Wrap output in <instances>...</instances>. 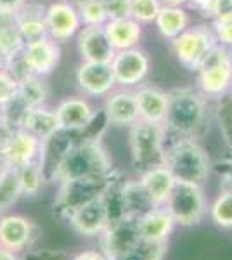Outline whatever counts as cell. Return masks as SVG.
Returning <instances> with one entry per match:
<instances>
[{
    "instance_id": "obj_1",
    "label": "cell",
    "mask_w": 232,
    "mask_h": 260,
    "mask_svg": "<svg viewBox=\"0 0 232 260\" xmlns=\"http://www.w3.org/2000/svg\"><path fill=\"white\" fill-rule=\"evenodd\" d=\"M206 121V98L192 87H179L168 92L164 123L179 137L196 139Z\"/></svg>"
},
{
    "instance_id": "obj_2",
    "label": "cell",
    "mask_w": 232,
    "mask_h": 260,
    "mask_svg": "<svg viewBox=\"0 0 232 260\" xmlns=\"http://www.w3.org/2000/svg\"><path fill=\"white\" fill-rule=\"evenodd\" d=\"M111 170V158L99 139L80 141L62 156L52 180L68 182L75 179H94L108 175Z\"/></svg>"
},
{
    "instance_id": "obj_3",
    "label": "cell",
    "mask_w": 232,
    "mask_h": 260,
    "mask_svg": "<svg viewBox=\"0 0 232 260\" xmlns=\"http://www.w3.org/2000/svg\"><path fill=\"white\" fill-rule=\"evenodd\" d=\"M164 167L175 180L203 186L212 174V161L200 142L179 137L164 149Z\"/></svg>"
},
{
    "instance_id": "obj_4",
    "label": "cell",
    "mask_w": 232,
    "mask_h": 260,
    "mask_svg": "<svg viewBox=\"0 0 232 260\" xmlns=\"http://www.w3.org/2000/svg\"><path fill=\"white\" fill-rule=\"evenodd\" d=\"M164 125L137 120L130 125L132 163L141 174L164 165Z\"/></svg>"
},
{
    "instance_id": "obj_5",
    "label": "cell",
    "mask_w": 232,
    "mask_h": 260,
    "mask_svg": "<svg viewBox=\"0 0 232 260\" xmlns=\"http://www.w3.org/2000/svg\"><path fill=\"white\" fill-rule=\"evenodd\" d=\"M196 73L197 90L206 99H222L232 89V49L217 44Z\"/></svg>"
},
{
    "instance_id": "obj_6",
    "label": "cell",
    "mask_w": 232,
    "mask_h": 260,
    "mask_svg": "<svg viewBox=\"0 0 232 260\" xmlns=\"http://www.w3.org/2000/svg\"><path fill=\"white\" fill-rule=\"evenodd\" d=\"M168 213L174 217L175 224L180 225H194L200 224L206 213V200L203 186L189 182H179L177 180L174 189L168 194L163 203Z\"/></svg>"
},
{
    "instance_id": "obj_7",
    "label": "cell",
    "mask_w": 232,
    "mask_h": 260,
    "mask_svg": "<svg viewBox=\"0 0 232 260\" xmlns=\"http://www.w3.org/2000/svg\"><path fill=\"white\" fill-rule=\"evenodd\" d=\"M217 44V37L208 26L185 28L179 37L172 40L177 59L189 71H197Z\"/></svg>"
},
{
    "instance_id": "obj_8",
    "label": "cell",
    "mask_w": 232,
    "mask_h": 260,
    "mask_svg": "<svg viewBox=\"0 0 232 260\" xmlns=\"http://www.w3.org/2000/svg\"><path fill=\"white\" fill-rule=\"evenodd\" d=\"M142 241L139 217L125 215L115 220L103 233V255L108 260H120Z\"/></svg>"
},
{
    "instance_id": "obj_9",
    "label": "cell",
    "mask_w": 232,
    "mask_h": 260,
    "mask_svg": "<svg viewBox=\"0 0 232 260\" xmlns=\"http://www.w3.org/2000/svg\"><path fill=\"white\" fill-rule=\"evenodd\" d=\"M115 172H109L108 175L103 177H94V179H75L68 180V182H61V189H59L57 196V208L64 213H70L77 210L80 205L87 203V201L97 198L103 194V191L106 189V186L111 180Z\"/></svg>"
},
{
    "instance_id": "obj_10",
    "label": "cell",
    "mask_w": 232,
    "mask_h": 260,
    "mask_svg": "<svg viewBox=\"0 0 232 260\" xmlns=\"http://www.w3.org/2000/svg\"><path fill=\"white\" fill-rule=\"evenodd\" d=\"M40 149L42 142L37 137L16 127L11 130L9 136L0 146V158H2L4 165L23 169L29 163L39 161Z\"/></svg>"
},
{
    "instance_id": "obj_11",
    "label": "cell",
    "mask_w": 232,
    "mask_h": 260,
    "mask_svg": "<svg viewBox=\"0 0 232 260\" xmlns=\"http://www.w3.org/2000/svg\"><path fill=\"white\" fill-rule=\"evenodd\" d=\"M111 70L118 85H139L149 73V57L144 50L137 47L116 50L115 57L111 59Z\"/></svg>"
},
{
    "instance_id": "obj_12",
    "label": "cell",
    "mask_w": 232,
    "mask_h": 260,
    "mask_svg": "<svg viewBox=\"0 0 232 260\" xmlns=\"http://www.w3.org/2000/svg\"><path fill=\"white\" fill-rule=\"evenodd\" d=\"M45 26H47V35L57 44L70 40L80 31L82 19L71 2H54L45 9Z\"/></svg>"
},
{
    "instance_id": "obj_13",
    "label": "cell",
    "mask_w": 232,
    "mask_h": 260,
    "mask_svg": "<svg viewBox=\"0 0 232 260\" xmlns=\"http://www.w3.org/2000/svg\"><path fill=\"white\" fill-rule=\"evenodd\" d=\"M70 222L75 231L83 236H97L103 234L109 225V213L103 196L80 205L77 210L70 213Z\"/></svg>"
},
{
    "instance_id": "obj_14",
    "label": "cell",
    "mask_w": 232,
    "mask_h": 260,
    "mask_svg": "<svg viewBox=\"0 0 232 260\" xmlns=\"http://www.w3.org/2000/svg\"><path fill=\"white\" fill-rule=\"evenodd\" d=\"M23 57L31 75L47 77L57 68L59 59H61V47L50 37H44L40 40L24 44Z\"/></svg>"
},
{
    "instance_id": "obj_15",
    "label": "cell",
    "mask_w": 232,
    "mask_h": 260,
    "mask_svg": "<svg viewBox=\"0 0 232 260\" xmlns=\"http://www.w3.org/2000/svg\"><path fill=\"white\" fill-rule=\"evenodd\" d=\"M77 83L88 95H106L116 85L111 62L83 61L77 70Z\"/></svg>"
},
{
    "instance_id": "obj_16",
    "label": "cell",
    "mask_w": 232,
    "mask_h": 260,
    "mask_svg": "<svg viewBox=\"0 0 232 260\" xmlns=\"http://www.w3.org/2000/svg\"><path fill=\"white\" fill-rule=\"evenodd\" d=\"M31 220L18 213H2L0 215V246L21 253L33 241Z\"/></svg>"
},
{
    "instance_id": "obj_17",
    "label": "cell",
    "mask_w": 232,
    "mask_h": 260,
    "mask_svg": "<svg viewBox=\"0 0 232 260\" xmlns=\"http://www.w3.org/2000/svg\"><path fill=\"white\" fill-rule=\"evenodd\" d=\"M78 50L83 61L90 62H111L116 54L104 26H83L78 31Z\"/></svg>"
},
{
    "instance_id": "obj_18",
    "label": "cell",
    "mask_w": 232,
    "mask_h": 260,
    "mask_svg": "<svg viewBox=\"0 0 232 260\" xmlns=\"http://www.w3.org/2000/svg\"><path fill=\"white\" fill-rule=\"evenodd\" d=\"M54 111H56L59 128L70 130V132L87 128L97 115L92 104L80 98L64 99L62 103H59V106Z\"/></svg>"
},
{
    "instance_id": "obj_19",
    "label": "cell",
    "mask_w": 232,
    "mask_h": 260,
    "mask_svg": "<svg viewBox=\"0 0 232 260\" xmlns=\"http://www.w3.org/2000/svg\"><path fill=\"white\" fill-rule=\"evenodd\" d=\"M18 128L24 130V132L31 134L40 142L47 141L59 130L56 111L50 108L39 106V108H29V110H23L18 120Z\"/></svg>"
},
{
    "instance_id": "obj_20",
    "label": "cell",
    "mask_w": 232,
    "mask_h": 260,
    "mask_svg": "<svg viewBox=\"0 0 232 260\" xmlns=\"http://www.w3.org/2000/svg\"><path fill=\"white\" fill-rule=\"evenodd\" d=\"M45 9L47 7L40 4L26 2L19 11L14 12V24L19 35L23 37L24 44L49 37L47 26H45Z\"/></svg>"
},
{
    "instance_id": "obj_21",
    "label": "cell",
    "mask_w": 232,
    "mask_h": 260,
    "mask_svg": "<svg viewBox=\"0 0 232 260\" xmlns=\"http://www.w3.org/2000/svg\"><path fill=\"white\" fill-rule=\"evenodd\" d=\"M175 225L174 217L168 213L167 208L154 207L139 217V231H141L142 241L147 243H164L170 236Z\"/></svg>"
},
{
    "instance_id": "obj_22",
    "label": "cell",
    "mask_w": 232,
    "mask_h": 260,
    "mask_svg": "<svg viewBox=\"0 0 232 260\" xmlns=\"http://www.w3.org/2000/svg\"><path fill=\"white\" fill-rule=\"evenodd\" d=\"M139 120L149 123H164L168 110V94L156 87H141L136 90Z\"/></svg>"
},
{
    "instance_id": "obj_23",
    "label": "cell",
    "mask_w": 232,
    "mask_h": 260,
    "mask_svg": "<svg viewBox=\"0 0 232 260\" xmlns=\"http://www.w3.org/2000/svg\"><path fill=\"white\" fill-rule=\"evenodd\" d=\"M104 115L113 125H134L139 120L136 92L120 90L111 94L104 104Z\"/></svg>"
},
{
    "instance_id": "obj_24",
    "label": "cell",
    "mask_w": 232,
    "mask_h": 260,
    "mask_svg": "<svg viewBox=\"0 0 232 260\" xmlns=\"http://www.w3.org/2000/svg\"><path fill=\"white\" fill-rule=\"evenodd\" d=\"M104 30H106V35L115 50L136 47L142 37L141 23L134 19L132 16L130 18L108 19L104 23Z\"/></svg>"
},
{
    "instance_id": "obj_25",
    "label": "cell",
    "mask_w": 232,
    "mask_h": 260,
    "mask_svg": "<svg viewBox=\"0 0 232 260\" xmlns=\"http://www.w3.org/2000/svg\"><path fill=\"white\" fill-rule=\"evenodd\" d=\"M175 182H177L175 177L170 174V170L164 165L144 172L141 177L142 187L146 189L147 196H149L156 207H161L164 201H167L168 194L174 189Z\"/></svg>"
},
{
    "instance_id": "obj_26",
    "label": "cell",
    "mask_w": 232,
    "mask_h": 260,
    "mask_svg": "<svg viewBox=\"0 0 232 260\" xmlns=\"http://www.w3.org/2000/svg\"><path fill=\"white\" fill-rule=\"evenodd\" d=\"M49 98V85L45 83L44 77L29 75L18 82V95L16 103L19 104L21 110H29V108L44 106Z\"/></svg>"
},
{
    "instance_id": "obj_27",
    "label": "cell",
    "mask_w": 232,
    "mask_h": 260,
    "mask_svg": "<svg viewBox=\"0 0 232 260\" xmlns=\"http://www.w3.org/2000/svg\"><path fill=\"white\" fill-rule=\"evenodd\" d=\"M156 26L159 33L168 40H174L179 37L189 24V16L182 7H172V6H161L158 18H156Z\"/></svg>"
},
{
    "instance_id": "obj_28",
    "label": "cell",
    "mask_w": 232,
    "mask_h": 260,
    "mask_svg": "<svg viewBox=\"0 0 232 260\" xmlns=\"http://www.w3.org/2000/svg\"><path fill=\"white\" fill-rule=\"evenodd\" d=\"M121 191H123L125 215L141 217L142 213H146L147 210L156 207L149 196H147L146 189L142 187L141 180H128V182H123V189Z\"/></svg>"
},
{
    "instance_id": "obj_29",
    "label": "cell",
    "mask_w": 232,
    "mask_h": 260,
    "mask_svg": "<svg viewBox=\"0 0 232 260\" xmlns=\"http://www.w3.org/2000/svg\"><path fill=\"white\" fill-rule=\"evenodd\" d=\"M21 196L23 192L19 182V169L4 165V169L0 170V215L9 210Z\"/></svg>"
},
{
    "instance_id": "obj_30",
    "label": "cell",
    "mask_w": 232,
    "mask_h": 260,
    "mask_svg": "<svg viewBox=\"0 0 232 260\" xmlns=\"http://www.w3.org/2000/svg\"><path fill=\"white\" fill-rule=\"evenodd\" d=\"M75 7L85 26H104V23L108 21L104 0H78Z\"/></svg>"
},
{
    "instance_id": "obj_31",
    "label": "cell",
    "mask_w": 232,
    "mask_h": 260,
    "mask_svg": "<svg viewBox=\"0 0 232 260\" xmlns=\"http://www.w3.org/2000/svg\"><path fill=\"white\" fill-rule=\"evenodd\" d=\"M45 180L47 179H45L39 161H33L29 165L23 167V169H19V182H21V192H23V196H29V198L37 196L42 187H44Z\"/></svg>"
},
{
    "instance_id": "obj_32",
    "label": "cell",
    "mask_w": 232,
    "mask_h": 260,
    "mask_svg": "<svg viewBox=\"0 0 232 260\" xmlns=\"http://www.w3.org/2000/svg\"><path fill=\"white\" fill-rule=\"evenodd\" d=\"M24 49V40L19 35L16 24H9V26L0 30V56L4 61L14 57Z\"/></svg>"
},
{
    "instance_id": "obj_33",
    "label": "cell",
    "mask_w": 232,
    "mask_h": 260,
    "mask_svg": "<svg viewBox=\"0 0 232 260\" xmlns=\"http://www.w3.org/2000/svg\"><path fill=\"white\" fill-rule=\"evenodd\" d=\"M212 219L220 228H232V189H223L212 205Z\"/></svg>"
},
{
    "instance_id": "obj_34",
    "label": "cell",
    "mask_w": 232,
    "mask_h": 260,
    "mask_svg": "<svg viewBox=\"0 0 232 260\" xmlns=\"http://www.w3.org/2000/svg\"><path fill=\"white\" fill-rule=\"evenodd\" d=\"M161 11L159 0H132V18L139 23H154Z\"/></svg>"
},
{
    "instance_id": "obj_35",
    "label": "cell",
    "mask_w": 232,
    "mask_h": 260,
    "mask_svg": "<svg viewBox=\"0 0 232 260\" xmlns=\"http://www.w3.org/2000/svg\"><path fill=\"white\" fill-rule=\"evenodd\" d=\"M16 95H18V82L6 70H0V110L14 103Z\"/></svg>"
},
{
    "instance_id": "obj_36",
    "label": "cell",
    "mask_w": 232,
    "mask_h": 260,
    "mask_svg": "<svg viewBox=\"0 0 232 260\" xmlns=\"http://www.w3.org/2000/svg\"><path fill=\"white\" fill-rule=\"evenodd\" d=\"M223 103L218 108V120H220V128L225 136L227 142L232 141V94L223 95Z\"/></svg>"
},
{
    "instance_id": "obj_37",
    "label": "cell",
    "mask_w": 232,
    "mask_h": 260,
    "mask_svg": "<svg viewBox=\"0 0 232 260\" xmlns=\"http://www.w3.org/2000/svg\"><path fill=\"white\" fill-rule=\"evenodd\" d=\"M213 33L217 37L218 44L232 49V16L213 19Z\"/></svg>"
},
{
    "instance_id": "obj_38",
    "label": "cell",
    "mask_w": 232,
    "mask_h": 260,
    "mask_svg": "<svg viewBox=\"0 0 232 260\" xmlns=\"http://www.w3.org/2000/svg\"><path fill=\"white\" fill-rule=\"evenodd\" d=\"M108 19L130 18L132 16V0H104Z\"/></svg>"
},
{
    "instance_id": "obj_39",
    "label": "cell",
    "mask_w": 232,
    "mask_h": 260,
    "mask_svg": "<svg viewBox=\"0 0 232 260\" xmlns=\"http://www.w3.org/2000/svg\"><path fill=\"white\" fill-rule=\"evenodd\" d=\"M26 4V0H0V11L16 12Z\"/></svg>"
},
{
    "instance_id": "obj_40",
    "label": "cell",
    "mask_w": 232,
    "mask_h": 260,
    "mask_svg": "<svg viewBox=\"0 0 232 260\" xmlns=\"http://www.w3.org/2000/svg\"><path fill=\"white\" fill-rule=\"evenodd\" d=\"M73 260H108V258L104 257V255L101 253V251L87 250V251H82V253H78Z\"/></svg>"
},
{
    "instance_id": "obj_41",
    "label": "cell",
    "mask_w": 232,
    "mask_h": 260,
    "mask_svg": "<svg viewBox=\"0 0 232 260\" xmlns=\"http://www.w3.org/2000/svg\"><path fill=\"white\" fill-rule=\"evenodd\" d=\"M185 4H189V7H192V9L200 11L201 14H205L210 4H212V0H185Z\"/></svg>"
},
{
    "instance_id": "obj_42",
    "label": "cell",
    "mask_w": 232,
    "mask_h": 260,
    "mask_svg": "<svg viewBox=\"0 0 232 260\" xmlns=\"http://www.w3.org/2000/svg\"><path fill=\"white\" fill-rule=\"evenodd\" d=\"M0 260H21V257H19V253H16V251L0 246Z\"/></svg>"
},
{
    "instance_id": "obj_43",
    "label": "cell",
    "mask_w": 232,
    "mask_h": 260,
    "mask_svg": "<svg viewBox=\"0 0 232 260\" xmlns=\"http://www.w3.org/2000/svg\"><path fill=\"white\" fill-rule=\"evenodd\" d=\"M225 179H227L225 189H232V163L230 161H229V167H227V170H225Z\"/></svg>"
},
{
    "instance_id": "obj_44",
    "label": "cell",
    "mask_w": 232,
    "mask_h": 260,
    "mask_svg": "<svg viewBox=\"0 0 232 260\" xmlns=\"http://www.w3.org/2000/svg\"><path fill=\"white\" fill-rule=\"evenodd\" d=\"M161 6H172V7H182L185 0H159Z\"/></svg>"
},
{
    "instance_id": "obj_45",
    "label": "cell",
    "mask_w": 232,
    "mask_h": 260,
    "mask_svg": "<svg viewBox=\"0 0 232 260\" xmlns=\"http://www.w3.org/2000/svg\"><path fill=\"white\" fill-rule=\"evenodd\" d=\"M4 64H6V61H4L2 56H0V70H4Z\"/></svg>"
},
{
    "instance_id": "obj_46",
    "label": "cell",
    "mask_w": 232,
    "mask_h": 260,
    "mask_svg": "<svg viewBox=\"0 0 232 260\" xmlns=\"http://www.w3.org/2000/svg\"><path fill=\"white\" fill-rule=\"evenodd\" d=\"M229 146H230V158H229V161L232 163V141L229 142Z\"/></svg>"
},
{
    "instance_id": "obj_47",
    "label": "cell",
    "mask_w": 232,
    "mask_h": 260,
    "mask_svg": "<svg viewBox=\"0 0 232 260\" xmlns=\"http://www.w3.org/2000/svg\"><path fill=\"white\" fill-rule=\"evenodd\" d=\"M4 169V161H2V158H0V170Z\"/></svg>"
}]
</instances>
